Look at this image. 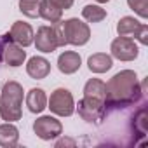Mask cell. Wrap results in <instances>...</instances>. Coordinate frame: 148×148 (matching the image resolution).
<instances>
[{
    "label": "cell",
    "mask_w": 148,
    "mask_h": 148,
    "mask_svg": "<svg viewBox=\"0 0 148 148\" xmlns=\"http://www.w3.org/2000/svg\"><path fill=\"white\" fill-rule=\"evenodd\" d=\"M11 40V33H5L4 37H0V59H2V49H4V44Z\"/></svg>",
    "instance_id": "cell-25"
},
{
    "label": "cell",
    "mask_w": 148,
    "mask_h": 148,
    "mask_svg": "<svg viewBox=\"0 0 148 148\" xmlns=\"http://www.w3.org/2000/svg\"><path fill=\"white\" fill-rule=\"evenodd\" d=\"M87 66L92 73H105L113 66V61H112V56H108L105 52H96V54L89 56Z\"/></svg>",
    "instance_id": "cell-15"
},
{
    "label": "cell",
    "mask_w": 148,
    "mask_h": 148,
    "mask_svg": "<svg viewBox=\"0 0 148 148\" xmlns=\"http://www.w3.org/2000/svg\"><path fill=\"white\" fill-rule=\"evenodd\" d=\"M64 38L70 45H86L91 38V28L87 23L80 21L79 18H71L63 21Z\"/></svg>",
    "instance_id": "cell-3"
},
{
    "label": "cell",
    "mask_w": 148,
    "mask_h": 148,
    "mask_svg": "<svg viewBox=\"0 0 148 148\" xmlns=\"http://www.w3.org/2000/svg\"><path fill=\"white\" fill-rule=\"evenodd\" d=\"M25 59H26V52L23 51L21 45L14 44L12 38L4 44V49H2V61H4L5 64L16 68V66H21V64L25 63Z\"/></svg>",
    "instance_id": "cell-10"
},
{
    "label": "cell",
    "mask_w": 148,
    "mask_h": 148,
    "mask_svg": "<svg viewBox=\"0 0 148 148\" xmlns=\"http://www.w3.org/2000/svg\"><path fill=\"white\" fill-rule=\"evenodd\" d=\"M18 141H19V131L16 125H12V122L0 125V146L12 148L18 145Z\"/></svg>",
    "instance_id": "cell-16"
},
{
    "label": "cell",
    "mask_w": 148,
    "mask_h": 148,
    "mask_svg": "<svg viewBox=\"0 0 148 148\" xmlns=\"http://www.w3.org/2000/svg\"><path fill=\"white\" fill-rule=\"evenodd\" d=\"M82 16L89 23H101L106 18V11L99 5H86L82 9Z\"/></svg>",
    "instance_id": "cell-19"
},
{
    "label": "cell",
    "mask_w": 148,
    "mask_h": 148,
    "mask_svg": "<svg viewBox=\"0 0 148 148\" xmlns=\"http://www.w3.org/2000/svg\"><path fill=\"white\" fill-rule=\"evenodd\" d=\"M42 0H19V11L28 18H40Z\"/></svg>",
    "instance_id": "cell-20"
},
{
    "label": "cell",
    "mask_w": 148,
    "mask_h": 148,
    "mask_svg": "<svg viewBox=\"0 0 148 148\" xmlns=\"http://www.w3.org/2000/svg\"><path fill=\"white\" fill-rule=\"evenodd\" d=\"M51 2H54L58 7H61V9H70L71 5H73V2H75V0H51Z\"/></svg>",
    "instance_id": "cell-23"
},
{
    "label": "cell",
    "mask_w": 148,
    "mask_h": 148,
    "mask_svg": "<svg viewBox=\"0 0 148 148\" xmlns=\"http://www.w3.org/2000/svg\"><path fill=\"white\" fill-rule=\"evenodd\" d=\"M110 51H112V56L119 61H134L139 54L138 44L131 37H117L112 42Z\"/></svg>",
    "instance_id": "cell-7"
},
{
    "label": "cell",
    "mask_w": 148,
    "mask_h": 148,
    "mask_svg": "<svg viewBox=\"0 0 148 148\" xmlns=\"http://www.w3.org/2000/svg\"><path fill=\"white\" fill-rule=\"evenodd\" d=\"M77 110H79V115L82 117V120H86V122L99 124V122L106 117L105 101L96 99V98H87V96H84V99L79 101Z\"/></svg>",
    "instance_id": "cell-5"
},
{
    "label": "cell",
    "mask_w": 148,
    "mask_h": 148,
    "mask_svg": "<svg viewBox=\"0 0 148 148\" xmlns=\"http://www.w3.org/2000/svg\"><path fill=\"white\" fill-rule=\"evenodd\" d=\"M80 64H82V58L75 51H64L58 58V68L64 75H71V73L79 71Z\"/></svg>",
    "instance_id": "cell-12"
},
{
    "label": "cell",
    "mask_w": 148,
    "mask_h": 148,
    "mask_svg": "<svg viewBox=\"0 0 148 148\" xmlns=\"http://www.w3.org/2000/svg\"><path fill=\"white\" fill-rule=\"evenodd\" d=\"M9 33H11L12 42L18 44V45H21V47H28V45L33 44V37H35V33H33V28H32L28 23L16 21V23L12 25V28H11Z\"/></svg>",
    "instance_id": "cell-11"
},
{
    "label": "cell",
    "mask_w": 148,
    "mask_h": 148,
    "mask_svg": "<svg viewBox=\"0 0 148 148\" xmlns=\"http://www.w3.org/2000/svg\"><path fill=\"white\" fill-rule=\"evenodd\" d=\"M117 33H119V37H134L143 45L148 44V26L139 23L132 16H124L117 23Z\"/></svg>",
    "instance_id": "cell-6"
},
{
    "label": "cell",
    "mask_w": 148,
    "mask_h": 148,
    "mask_svg": "<svg viewBox=\"0 0 148 148\" xmlns=\"http://www.w3.org/2000/svg\"><path fill=\"white\" fill-rule=\"evenodd\" d=\"M26 73L32 77V79H45L49 73H51V63L42 58V56H33L28 59V64H26Z\"/></svg>",
    "instance_id": "cell-13"
},
{
    "label": "cell",
    "mask_w": 148,
    "mask_h": 148,
    "mask_svg": "<svg viewBox=\"0 0 148 148\" xmlns=\"http://www.w3.org/2000/svg\"><path fill=\"white\" fill-rule=\"evenodd\" d=\"M33 131H35V134H37L40 139L51 141V139L61 136L63 125H61V122H59L58 119H54V117H51V115H44V117H40V119L35 120Z\"/></svg>",
    "instance_id": "cell-8"
},
{
    "label": "cell",
    "mask_w": 148,
    "mask_h": 148,
    "mask_svg": "<svg viewBox=\"0 0 148 148\" xmlns=\"http://www.w3.org/2000/svg\"><path fill=\"white\" fill-rule=\"evenodd\" d=\"M56 146H75V141H73V139H64V138H61V139L56 141Z\"/></svg>",
    "instance_id": "cell-24"
},
{
    "label": "cell",
    "mask_w": 148,
    "mask_h": 148,
    "mask_svg": "<svg viewBox=\"0 0 148 148\" xmlns=\"http://www.w3.org/2000/svg\"><path fill=\"white\" fill-rule=\"evenodd\" d=\"M127 5L143 19L148 18V0H127Z\"/></svg>",
    "instance_id": "cell-21"
},
{
    "label": "cell",
    "mask_w": 148,
    "mask_h": 148,
    "mask_svg": "<svg viewBox=\"0 0 148 148\" xmlns=\"http://www.w3.org/2000/svg\"><path fill=\"white\" fill-rule=\"evenodd\" d=\"M54 33H56V38H58V44H59V47H64V45H68L66 44V38H64V30H63V21L59 19L58 23H54Z\"/></svg>",
    "instance_id": "cell-22"
},
{
    "label": "cell",
    "mask_w": 148,
    "mask_h": 148,
    "mask_svg": "<svg viewBox=\"0 0 148 148\" xmlns=\"http://www.w3.org/2000/svg\"><path fill=\"white\" fill-rule=\"evenodd\" d=\"M23 87L21 84L9 80L0 91V117L5 122H16L21 119L23 110Z\"/></svg>",
    "instance_id": "cell-2"
},
{
    "label": "cell",
    "mask_w": 148,
    "mask_h": 148,
    "mask_svg": "<svg viewBox=\"0 0 148 148\" xmlns=\"http://www.w3.org/2000/svg\"><path fill=\"white\" fill-rule=\"evenodd\" d=\"M47 103H49L47 108H51V112L54 115H59V117H70L75 112V101H73L71 92L68 89H63V87L56 89L51 94V98L47 99Z\"/></svg>",
    "instance_id": "cell-4"
},
{
    "label": "cell",
    "mask_w": 148,
    "mask_h": 148,
    "mask_svg": "<svg viewBox=\"0 0 148 148\" xmlns=\"http://www.w3.org/2000/svg\"><path fill=\"white\" fill-rule=\"evenodd\" d=\"M96 2H99V4H105V2H110V0H96Z\"/></svg>",
    "instance_id": "cell-26"
},
{
    "label": "cell",
    "mask_w": 148,
    "mask_h": 148,
    "mask_svg": "<svg viewBox=\"0 0 148 148\" xmlns=\"http://www.w3.org/2000/svg\"><path fill=\"white\" fill-rule=\"evenodd\" d=\"M33 42H35L37 51L40 52H54L59 47L52 26H40L37 30V35L33 37Z\"/></svg>",
    "instance_id": "cell-9"
},
{
    "label": "cell",
    "mask_w": 148,
    "mask_h": 148,
    "mask_svg": "<svg viewBox=\"0 0 148 148\" xmlns=\"http://www.w3.org/2000/svg\"><path fill=\"white\" fill-rule=\"evenodd\" d=\"M26 106L32 113H42L47 108V94L44 89L35 87L26 94Z\"/></svg>",
    "instance_id": "cell-14"
},
{
    "label": "cell",
    "mask_w": 148,
    "mask_h": 148,
    "mask_svg": "<svg viewBox=\"0 0 148 148\" xmlns=\"http://www.w3.org/2000/svg\"><path fill=\"white\" fill-rule=\"evenodd\" d=\"M105 110H119L131 106L145 94V82L139 86L138 75L132 70H122L105 84Z\"/></svg>",
    "instance_id": "cell-1"
},
{
    "label": "cell",
    "mask_w": 148,
    "mask_h": 148,
    "mask_svg": "<svg viewBox=\"0 0 148 148\" xmlns=\"http://www.w3.org/2000/svg\"><path fill=\"white\" fill-rule=\"evenodd\" d=\"M40 18H44L49 23H58L63 18V9L58 7L51 0H42L40 2Z\"/></svg>",
    "instance_id": "cell-17"
},
{
    "label": "cell",
    "mask_w": 148,
    "mask_h": 148,
    "mask_svg": "<svg viewBox=\"0 0 148 148\" xmlns=\"http://www.w3.org/2000/svg\"><path fill=\"white\" fill-rule=\"evenodd\" d=\"M105 92H106L105 82L99 79H89L84 86V96L87 98H96V99L105 101Z\"/></svg>",
    "instance_id": "cell-18"
}]
</instances>
